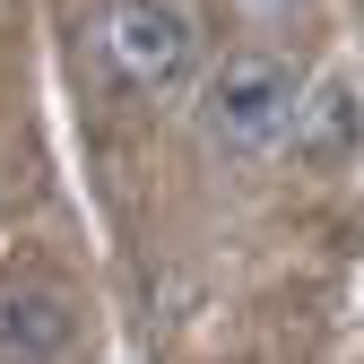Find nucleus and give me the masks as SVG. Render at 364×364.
<instances>
[{
    "instance_id": "obj_2",
    "label": "nucleus",
    "mask_w": 364,
    "mask_h": 364,
    "mask_svg": "<svg viewBox=\"0 0 364 364\" xmlns=\"http://www.w3.org/2000/svg\"><path fill=\"white\" fill-rule=\"evenodd\" d=\"M200 53V26L182 0H113V18H105V61L130 78V87H173L182 70H191Z\"/></svg>"
},
{
    "instance_id": "obj_3",
    "label": "nucleus",
    "mask_w": 364,
    "mask_h": 364,
    "mask_svg": "<svg viewBox=\"0 0 364 364\" xmlns=\"http://www.w3.org/2000/svg\"><path fill=\"white\" fill-rule=\"evenodd\" d=\"M78 312L61 287H0V364H61Z\"/></svg>"
},
{
    "instance_id": "obj_4",
    "label": "nucleus",
    "mask_w": 364,
    "mask_h": 364,
    "mask_svg": "<svg viewBox=\"0 0 364 364\" xmlns=\"http://www.w3.org/2000/svg\"><path fill=\"white\" fill-rule=\"evenodd\" d=\"M295 156L312 173H347L364 156V96L347 78H321V87H304V113H295Z\"/></svg>"
},
{
    "instance_id": "obj_5",
    "label": "nucleus",
    "mask_w": 364,
    "mask_h": 364,
    "mask_svg": "<svg viewBox=\"0 0 364 364\" xmlns=\"http://www.w3.org/2000/svg\"><path fill=\"white\" fill-rule=\"evenodd\" d=\"M243 9H252V18H278V9H295V0H243Z\"/></svg>"
},
{
    "instance_id": "obj_1",
    "label": "nucleus",
    "mask_w": 364,
    "mask_h": 364,
    "mask_svg": "<svg viewBox=\"0 0 364 364\" xmlns=\"http://www.w3.org/2000/svg\"><path fill=\"white\" fill-rule=\"evenodd\" d=\"M295 113H304V87L287 61H269V53H235V61H217L200 78V139L217 156H269L278 139H295Z\"/></svg>"
}]
</instances>
